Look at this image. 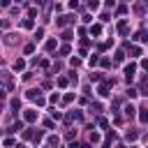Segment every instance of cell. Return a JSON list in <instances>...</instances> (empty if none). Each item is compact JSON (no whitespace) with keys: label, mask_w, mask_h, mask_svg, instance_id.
Segmentation results:
<instances>
[{"label":"cell","mask_w":148,"mask_h":148,"mask_svg":"<svg viewBox=\"0 0 148 148\" xmlns=\"http://www.w3.org/2000/svg\"><path fill=\"white\" fill-rule=\"evenodd\" d=\"M72 21H74V16H72V14H62V16H58V18H56V25H58V28H65V25H67V23H72Z\"/></svg>","instance_id":"cell-1"},{"label":"cell","mask_w":148,"mask_h":148,"mask_svg":"<svg viewBox=\"0 0 148 148\" xmlns=\"http://www.w3.org/2000/svg\"><path fill=\"white\" fill-rule=\"evenodd\" d=\"M134 72H136V65L134 62H130V65H125V79H127V83L134 79Z\"/></svg>","instance_id":"cell-2"},{"label":"cell","mask_w":148,"mask_h":148,"mask_svg":"<svg viewBox=\"0 0 148 148\" xmlns=\"http://www.w3.org/2000/svg\"><path fill=\"white\" fill-rule=\"evenodd\" d=\"M109 86H113V79H111V81L106 79V81H104V83H102V86L97 88V92H99L102 97H106V95H109Z\"/></svg>","instance_id":"cell-3"},{"label":"cell","mask_w":148,"mask_h":148,"mask_svg":"<svg viewBox=\"0 0 148 148\" xmlns=\"http://www.w3.org/2000/svg\"><path fill=\"white\" fill-rule=\"evenodd\" d=\"M23 118H25L28 123H35V120H37V111H35V109H28V111L23 113Z\"/></svg>","instance_id":"cell-4"},{"label":"cell","mask_w":148,"mask_h":148,"mask_svg":"<svg viewBox=\"0 0 148 148\" xmlns=\"http://www.w3.org/2000/svg\"><path fill=\"white\" fill-rule=\"evenodd\" d=\"M127 49H130L132 58H136V56H141V53H143V51H141V46H130V44H127Z\"/></svg>","instance_id":"cell-5"},{"label":"cell","mask_w":148,"mask_h":148,"mask_svg":"<svg viewBox=\"0 0 148 148\" xmlns=\"http://www.w3.org/2000/svg\"><path fill=\"white\" fill-rule=\"evenodd\" d=\"M21 69H25V60H21V58H18V60L14 62V72H21Z\"/></svg>","instance_id":"cell-6"},{"label":"cell","mask_w":148,"mask_h":148,"mask_svg":"<svg viewBox=\"0 0 148 148\" xmlns=\"http://www.w3.org/2000/svg\"><path fill=\"white\" fill-rule=\"evenodd\" d=\"M136 111H139V120H141V123H148V113H146V109L141 106V109H136Z\"/></svg>","instance_id":"cell-7"},{"label":"cell","mask_w":148,"mask_h":148,"mask_svg":"<svg viewBox=\"0 0 148 148\" xmlns=\"http://www.w3.org/2000/svg\"><path fill=\"white\" fill-rule=\"evenodd\" d=\"M118 32L120 35H127V21H120L118 23Z\"/></svg>","instance_id":"cell-8"},{"label":"cell","mask_w":148,"mask_h":148,"mask_svg":"<svg viewBox=\"0 0 148 148\" xmlns=\"http://www.w3.org/2000/svg\"><path fill=\"white\" fill-rule=\"evenodd\" d=\"M134 39H136V42H146V39H148V37H146V30H139V32L134 35Z\"/></svg>","instance_id":"cell-9"},{"label":"cell","mask_w":148,"mask_h":148,"mask_svg":"<svg viewBox=\"0 0 148 148\" xmlns=\"http://www.w3.org/2000/svg\"><path fill=\"white\" fill-rule=\"evenodd\" d=\"M25 97H28V99H37V97H39V90H28Z\"/></svg>","instance_id":"cell-10"},{"label":"cell","mask_w":148,"mask_h":148,"mask_svg":"<svg viewBox=\"0 0 148 148\" xmlns=\"http://www.w3.org/2000/svg\"><path fill=\"white\" fill-rule=\"evenodd\" d=\"M18 130H23V123L18 120V123H14L12 127H9V132H18Z\"/></svg>","instance_id":"cell-11"},{"label":"cell","mask_w":148,"mask_h":148,"mask_svg":"<svg viewBox=\"0 0 148 148\" xmlns=\"http://www.w3.org/2000/svg\"><path fill=\"white\" fill-rule=\"evenodd\" d=\"M92 130H95V127H92ZM92 130H90V141H92V143H99V134L92 132Z\"/></svg>","instance_id":"cell-12"},{"label":"cell","mask_w":148,"mask_h":148,"mask_svg":"<svg viewBox=\"0 0 148 148\" xmlns=\"http://www.w3.org/2000/svg\"><path fill=\"white\" fill-rule=\"evenodd\" d=\"M90 32H92V35H99V32H102V25H99V23H95V25L90 28Z\"/></svg>","instance_id":"cell-13"},{"label":"cell","mask_w":148,"mask_h":148,"mask_svg":"<svg viewBox=\"0 0 148 148\" xmlns=\"http://www.w3.org/2000/svg\"><path fill=\"white\" fill-rule=\"evenodd\" d=\"M97 7H99V2H97V0H88V9H92V12H95Z\"/></svg>","instance_id":"cell-14"},{"label":"cell","mask_w":148,"mask_h":148,"mask_svg":"<svg viewBox=\"0 0 148 148\" xmlns=\"http://www.w3.org/2000/svg\"><path fill=\"white\" fill-rule=\"evenodd\" d=\"M53 49H56V39H49L46 42V51H53Z\"/></svg>","instance_id":"cell-15"},{"label":"cell","mask_w":148,"mask_h":148,"mask_svg":"<svg viewBox=\"0 0 148 148\" xmlns=\"http://www.w3.org/2000/svg\"><path fill=\"white\" fill-rule=\"evenodd\" d=\"M134 111H136L134 106H125V116H130V118H132V116H134Z\"/></svg>","instance_id":"cell-16"},{"label":"cell","mask_w":148,"mask_h":148,"mask_svg":"<svg viewBox=\"0 0 148 148\" xmlns=\"http://www.w3.org/2000/svg\"><path fill=\"white\" fill-rule=\"evenodd\" d=\"M58 53H60V56H67V53H69V46H67V44H65V46H60V51H58Z\"/></svg>","instance_id":"cell-17"},{"label":"cell","mask_w":148,"mask_h":148,"mask_svg":"<svg viewBox=\"0 0 148 148\" xmlns=\"http://www.w3.org/2000/svg\"><path fill=\"white\" fill-rule=\"evenodd\" d=\"M72 99H74V95H72V92H67V95H65V97H62V102H65V104H69V102H72Z\"/></svg>","instance_id":"cell-18"},{"label":"cell","mask_w":148,"mask_h":148,"mask_svg":"<svg viewBox=\"0 0 148 148\" xmlns=\"http://www.w3.org/2000/svg\"><path fill=\"white\" fill-rule=\"evenodd\" d=\"M49 143H51V146H58V136L51 134V136H49Z\"/></svg>","instance_id":"cell-19"},{"label":"cell","mask_w":148,"mask_h":148,"mask_svg":"<svg viewBox=\"0 0 148 148\" xmlns=\"http://www.w3.org/2000/svg\"><path fill=\"white\" fill-rule=\"evenodd\" d=\"M23 28H28V30H30V28H32V18H25V21H23Z\"/></svg>","instance_id":"cell-20"},{"label":"cell","mask_w":148,"mask_h":148,"mask_svg":"<svg viewBox=\"0 0 148 148\" xmlns=\"http://www.w3.org/2000/svg\"><path fill=\"white\" fill-rule=\"evenodd\" d=\"M42 37H44V30H42V28H37V32H35V39H42Z\"/></svg>","instance_id":"cell-21"},{"label":"cell","mask_w":148,"mask_h":148,"mask_svg":"<svg viewBox=\"0 0 148 148\" xmlns=\"http://www.w3.org/2000/svg\"><path fill=\"white\" fill-rule=\"evenodd\" d=\"M23 51H25V53H32V51H35V44H25V49H23Z\"/></svg>","instance_id":"cell-22"},{"label":"cell","mask_w":148,"mask_h":148,"mask_svg":"<svg viewBox=\"0 0 148 148\" xmlns=\"http://www.w3.org/2000/svg\"><path fill=\"white\" fill-rule=\"evenodd\" d=\"M58 86H60V88H65V86H67V79H65V76H60V79H58Z\"/></svg>","instance_id":"cell-23"},{"label":"cell","mask_w":148,"mask_h":148,"mask_svg":"<svg viewBox=\"0 0 148 148\" xmlns=\"http://www.w3.org/2000/svg\"><path fill=\"white\" fill-rule=\"evenodd\" d=\"M58 99H60V95H58V92H53V95H51V97H49V102H53V104H56V102H58Z\"/></svg>","instance_id":"cell-24"},{"label":"cell","mask_w":148,"mask_h":148,"mask_svg":"<svg viewBox=\"0 0 148 148\" xmlns=\"http://www.w3.org/2000/svg\"><path fill=\"white\" fill-rule=\"evenodd\" d=\"M51 116H53V118H56V120H60V118H62V113H60V111H56V109H53V111H51Z\"/></svg>","instance_id":"cell-25"},{"label":"cell","mask_w":148,"mask_h":148,"mask_svg":"<svg viewBox=\"0 0 148 148\" xmlns=\"http://www.w3.org/2000/svg\"><path fill=\"white\" fill-rule=\"evenodd\" d=\"M97 123H99V127H109V120H106V118H99Z\"/></svg>","instance_id":"cell-26"},{"label":"cell","mask_w":148,"mask_h":148,"mask_svg":"<svg viewBox=\"0 0 148 148\" xmlns=\"http://www.w3.org/2000/svg\"><path fill=\"white\" fill-rule=\"evenodd\" d=\"M88 62H90V65H97V62H99V58H97V56H90V60H88Z\"/></svg>","instance_id":"cell-27"},{"label":"cell","mask_w":148,"mask_h":148,"mask_svg":"<svg viewBox=\"0 0 148 148\" xmlns=\"http://www.w3.org/2000/svg\"><path fill=\"white\" fill-rule=\"evenodd\" d=\"M69 62H72V67H79V65H81V60H79V58H72Z\"/></svg>","instance_id":"cell-28"},{"label":"cell","mask_w":148,"mask_h":148,"mask_svg":"<svg viewBox=\"0 0 148 148\" xmlns=\"http://www.w3.org/2000/svg\"><path fill=\"white\" fill-rule=\"evenodd\" d=\"M99 79H102V76H99L97 72H92V74H90V81H99Z\"/></svg>","instance_id":"cell-29"},{"label":"cell","mask_w":148,"mask_h":148,"mask_svg":"<svg viewBox=\"0 0 148 148\" xmlns=\"http://www.w3.org/2000/svg\"><path fill=\"white\" fill-rule=\"evenodd\" d=\"M18 106H21V102H18V99L14 97V99H12V109H18Z\"/></svg>","instance_id":"cell-30"},{"label":"cell","mask_w":148,"mask_h":148,"mask_svg":"<svg viewBox=\"0 0 148 148\" xmlns=\"http://www.w3.org/2000/svg\"><path fill=\"white\" fill-rule=\"evenodd\" d=\"M69 7H72V9H76V7H79V0H69Z\"/></svg>","instance_id":"cell-31"},{"label":"cell","mask_w":148,"mask_h":148,"mask_svg":"<svg viewBox=\"0 0 148 148\" xmlns=\"http://www.w3.org/2000/svg\"><path fill=\"white\" fill-rule=\"evenodd\" d=\"M9 2H12V0H0V5H2V7H9Z\"/></svg>","instance_id":"cell-32"},{"label":"cell","mask_w":148,"mask_h":148,"mask_svg":"<svg viewBox=\"0 0 148 148\" xmlns=\"http://www.w3.org/2000/svg\"><path fill=\"white\" fill-rule=\"evenodd\" d=\"M2 102H5V90H0V106H2Z\"/></svg>","instance_id":"cell-33"}]
</instances>
